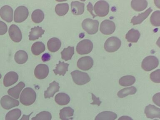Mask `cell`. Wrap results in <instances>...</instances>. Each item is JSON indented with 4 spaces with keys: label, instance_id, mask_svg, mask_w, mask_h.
I'll return each mask as SVG.
<instances>
[{
    "label": "cell",
    "instance_id": "cell-1",
    "mask_svg": "<svg viewBox=\"0 0 160 120\" xmlns=\"http://www.w3.org/2000/svg\"><path fill=\"white\" fill-rule=\"evenodd\" d=\"M36 93L31 88H26L21 92L20 97V102L24 106L32 104L36 101Z\"/></svg>",
    "mask_w": 160,
    "mask_h": 120
},
{
    "label": "cell",
    "instance_id": "cell-2",
    "mask_svg": "<svg viewBox=\"0 0 160 120\" xmlns=\"http://www.w3.org/2000/svg\"><path fill=\"white\" fill-rule=\"evenodd\" d=\"M99 22L97 20H93L92 19H85L82 21V28L88 34L93 35L97 33L98 30Z\"/></svg>",
    "mask_w": 160,
    "mask_h": 120
},
{
    "label": "cell",
    "instance_id": "cell-3",
    "mask_svg": "<svg viewBox=\"0 0 160 120\" xmlns=\"http://www.w3.org/2000/svg\"><path fill=\"white\" fill-rule=\"evenodd\" d=\"M72 80L76 84L83 85L91 81L89 76L86 72L76 70L71 72Z\"/></svg>",
    "mask_w": 160,
    "mask_h": 120
},
{
    "label": "cell",
    "instance_id": "cell-4",
    "mask_svg": "<svg viewBox=\"0 0 160 120\" xmlns=\"http://www.w3.org/2000/svg\"><path fill=\"white\" fill-rule=\"evenodd\" d=\"M110 6L108 2L104 1L96 2L94 6V10L96 16L100 17H105L109 12Z\"/></svg>",
    "mask_w": 160,
    "mask_h": 120
},
{
    "label": "cell",
    "instance_id": "cell-5",
    "mask_svg": "<svg viewBox=\"0 0 160 120\" xmlns=\"http://www.w3.org/2000/svg\"><path fill=\"white\" fill-rule=\"evenodd\" d=\"M158 64V59L156 56H150L144 59L141 64V67L144 71H150L157 68Z\"/></svg>",
    "mask_w": 160,
    "mask_h": 120
},
{
    "label": "cell",
    "instance_id": "cell-6",
    "mask_svg": "<svg viewBox=\"0 0 160 120\" xmlns=\"http://www.w3.org/2000/svg\"><path fill=\"white\" fill-rule=\"evenodd\" d=\"M121 40L116 37H111L106 40L104 44V48L107 52H116L121 47Z\"/></svg>",
    "mask_w": 160,
    "mask_h": 120
},
{
    "label": "cell",
    "instance_id": "cell-7",
    "mask_svg": "<svg viewBox=\"0 0 160 120\" xmlns=\"http://www.w3.org/2000/svg\"><path fill=\"white\" fill-rule=\"evenodd\" d=\"M93 48V44L88 39L82 40L76 46V51L79 54L84 55L90 53Z\"/></svg>",
    "mask_w": 160,
    "mask_h": 120
},
{
    "label": "cell",
    "instance_id": "cell-8",
    "mask_svg": "<svg viewBox=\"0 0 160 120\" xmlns=\"http://www.w3.org/2000/svg\"><path fill=\"white\" fill-rule=\"evenodd\" d=\"M28 10L24 6H20L15 11L14 15V21L17 23L23 22L28 17Z\"/></svg>",
    "mask_w": 160,
    "mask_h": 120
},
{
    "label": "cell",
    "instance_id": "cell-9",
    "mask_svg": "<svg viewBox=\"0 0 160 120\" xmlns=\"http://www.w3.org/2000/svg\"><path fill=\"white\" fill-rule=\"evenodd\" d=\"M115 30L116 25L114 22L110 20H104L100 26V31L104 35H111L114 32Z\"/></svg>",
    "mask_w": 160,
    "mask_h": 120
},
{
    "label": "cell",
    "instance_id": "cell-10",
    "mask_svg": "<svg viewBox=\"0 0 160 120\" xmlns=\"http://www.w3.org/2000/svg\"><path fill=\"white\" fill-rule=\"evenodd\" d=\"M19 102L10 96H6L2 97L1 100V104L2 108L6 110H9L19 105Z\"/></svg>",
    "mask_w": 160,
    "mask_h": 120
},
{
    "label": "cell",
    "instance_id": "cell-11",
    "mask_svg": "<svg viewBox=\"0 0 160 120\" xmlns=\"http://www.w3.org/2000/svg\"><path fill=\"white\" fill-rule=\"evenodd\" d=\"M93 65V60L90 56H84L79 59L77 66L82 71H88L91 69Z\"/></svg>",
    "mask_w": 160,
    "mask_h": 120
},
{
    "label": "cell",
    "instance_id": "cell-12",
    "mask_svg": "<svg viewBox=\"0 0 160 120\" xmlns=\"http://www.w3.org/2000/svg\"><path fill=\"white\" fill-rule=\"evenodd\" d=\"M49 72L48 66L43 64H40L36 66L35 69V77L38 79H43L48 76Z\"/></svg>",
    "mask_w": 160,
    "mask_h": 120
},
{
    "label": "cell",
    "instance_id": "cell-13",
    "mask_svg": "<svg viewBox=\"0 0 160 120\" xmlns=\"http://www.w3.org/2000/svg\"><path fill=\"white\" fill-rule=\"evenodd\" d=\"M9 35L11 39L16 42H20L22 38L21 31L16 25H11L9 28Z\"/></svg>",
    "mask_w": 160,
    "mask_h": 120
},
{
    "label": "cell",
    "instance_id": "cell-14",
    "mask_svg": "<svg viewBox=\"0 0 160 120\" xmlns=\"http://www.w3.org/2000/svg\"><path fill=\"white\" fill-rule=\"evenodd\" d=\"M0 16L6 22H11L13 19V10L10 6H2L0 9Z\"/></svg>",
    "mask_w": 160,
    "mask_h": 120
},
{
    "label": "cell",
    "instance_id": "cell-15",
    "mask_svg": "<svg viewBox=\"0 0 160 120\" xmlns=\"http://www.w3.org/2000/svg\"><path fill=\"white\" fill-rule=\"evenodd\" d=\"M145 113L148 118H160V109L152 105H149L146 106L145 109Z\"/></svg>",
    "mask_w": 160,
    "mask_h": 120
},
{
    "label": "cell",
    "instance_id": "cell-16",
    "mask_svg": "<svg viewBox=\"0 0 160 120\" xmlns=\"http://www.w3.org/2000/svg\"><path fill=\"white\" fill-rule=\"evenodd\" d=\"M18 79V74L13 71H11L5 75L3 81V84L5 87H9L16 83Z\"/></svg>",
    "mask_w": 160,
    "mask_h": 120
},
{
    "label": "cell",
    "instance_id": "cell-17",
    "mask_svg": "<svg viewBox=\"0 0 160 120\" xmlns=\"http://www.w3.org/2000/svg\"><path fill=\"white\" fill-rule=\"evenodd\" d=\"M60 86L58 82L54 81L49 84V87L48 88L47 90L45 91V98H50L53 97L56 92L59 91Z\"/></svg>",
    "mask_w": 160,
    "mask_h": 120
},
{
    "label": "cell",
    "instance_id": "cell-18",
    "mask_svg": "<svg viewBox=\"0 0 160 120\" xmlns=\"http://www.w3.org/2000/svg\"><path fill=\"white\" fill-rule=\"evenodd\" d=\"M84 3L78 1H72L71 3V12L76 16L82 15L84 11Z\"/></svg>",
    "mask_w": 160,
    "mask_h": 120
},
{
    "label": "cell",
    "instance_id": "cell-19",
    "mask_svg": "<svg viewBox=\"0 0 160 120\" xmlns=\"http://www.w3.org/2000/svg\"><path fill=\"white\" fill-rule=\"evenodd\" d=\"M25 87V84L23 82H20L14 87L9 89L8 93L13 98L18 99L19 98L21 91Z\"/></svg>",
    "mask_w": 160,
    "mask_h": 120
},
{
    "label": "cell",
    "instance_id": "cell-20",
    "mask_svg": "<svg viewBox=\"0 0 160 120\" xmlns=\"http://www.w3.org/2000/svg\"><path fill=\"white\" fill-rule=\"evenodd\" d=\"M152 11L151 8H149L144 12H142L138 16H134L131 19V22L133 25L140 24L148 17L150 13Z\"/></svg>",
    "mask_w": 160,
    "mask_h": 120
},
{
    "label": "cell",
    "instance_id": "cell-21",
    "mask_svg": "<svg viewBox=\"0 0 160 120\" xmlns=\"http://www.w3.org/2000/svg\"><path fill=\"white\" fill-rule=\"evenodd\" d=\"M61 46L60 40L56 38H52L47 42L48 48L50 52H54L58 51Z\"/></svg>",
    "mask_w": 160,
    "mask_h": 120
},
{
    "label": "cell",
    "instance_id": "cell-22",
    "mask_svg": "<svg viewBox=\"0 0 160 120\" xmlns=\"http://www.w3.org/2000/svg\"><path fill=\"white\" fill-rule=\"evenodd\" d=\"M44 32V30L42 29V28L38 26L34 27L31 29V31L29 35V39L30 41H35L38 39L39 38L42 37Z\"/></svg>",
    "mask_w": 160,
    "mask_h": 120
},
{
    "label": "cell",
    "instance_id": "cell-23",
    "mask_svg": "<svg viewBox=\"0 0 160 120\" xmlns=\"http://www.w3.org/2000/svg\"><path fill=\"white\" fill-rule=\"evenodd\" d=\"M117 115L111 111H103L99 113L95 118V120H115Z\"/></svg>",
    "mask_w": 160,
    "mask_h": 120
},
{
    "label": "cell",
    "instance_id": "cell-24",
    "mask_svg": "<svg viewBox=\"0 0 160 120\" xmlns=\"http://www.w3.org/2000/svg\"><path fill=\"white\" fill-rule=\"evenodd\" d=\"M141 34L138 30L132 28L126 35V39L129 42H137L139 39Z\"/></svg>",
    "mask_w": 160,
    "mask_h": 120
},
{
    "label": "cell",
    "instance_id": "cell-25",
    "mask_svg": "<svg viewBox=\"0 0 160 120\" xmlns=\"http://www.w3.org/2000/svg\"><path fill=\"white\" fill-rule=\"evenodd\" d=\"M70 98L67 94L64 92H60L55 96V101L60 106H64L69 103Z\"/></svg>",
    "mask_w": 160,
    "mask_h": 120
},
{
    "label": "cell",
    "instance_id": "cell-26",
    "mask_svg": "<svg viewBox=\"0 0 160 120\" xmlns=\"http://www.w3.org/2000/svg\"><path fill=\"white\" fill-rule=\"evenodd\" d=\"M74 110L70 107L63 108L60 110V118L61 120H69L73 116Z\"/></svg>",
    "mask_w": 160,
    "mask_h": 120
},
{
    "label": "cell",
    "instance_id": "cell-27",
    "mask_svg": "<svg viewBox=\"0 0 160 120\" xmlns=\"http://www.w3.org/2000/svg\"><path fill=\"white\" fill-rule=\"evenodd\" d=\"M131 7L135 11H141L145 10L148 6V2L145 0H133L131 1Z\"/></svg>",
    "mask_w": 160,
    "mask_h": 120
},
{
    "label": "cell",
    "instance_id": "cell-28",
    "mask_svg": "<svg viewBox=\"0 0 160 120\" xmlns=\"http://www.w3.org/2000/svg\"><path fill=\"white\" fill-rule=\"evenodd\" d=\"M69 64L65 62L59 61V63L56 65V69L53 70L56 75L64 76L66 72L68 71V67Z\"/></svg>",
    "mask_w": 160,
    "mask_h": 120
},
{
    "label": "cell",
    "instance_id": "cell-29",
    "mask_svg": "<svg viewBox=\"0 0 160 120\" xmlns=\"http://www.w3.org/2000/svg\"><path fill=\"white\" fill-rule=\"evenodd\" d=\"M46 49L45 45L42 42L38 41L32 44L31 47L32 53L35 56H38Z\"/></svg>",
    "mask_w": 160,
    "mask_h": 120
},
{
    "label": "cell",
    "instance_id": "cell-30",
    "mask_svg": "<svg viewBox=\"0 0 160 120\" xmlns=\"http://www.w3.org/2000/svg\"><path fill=\"white\" fill-rule=\"evenodd\" d=\"M28 55L26 51L20 50L18 51L15 55V60L17 63L22 64L27 61Z\"/></svg>",
    "mask_w": 160,
    "mask_h": 120
},
{
    "label": "cell",
    "instance_id": "cell-31",
    "mask_svg": "<svg viewBox=\"0 0 160 120\" xmlns=\"http://www.w3.org/2000/svg\"><path fill=\"white\" fill-rule=\"evenodd\" d=\"M135 82L136 78L134 76L128 75L121 77L119 81V83L121 86H128L133 84Z\"/></svg>",
    "mask_w": 160,
    "mask_h": 120
},
{
    "label": "cell",
    "instance_id": "cell-32",
    "mask_svg": "<svg viewBox=\"0 0 160 120\" xmlns=\"http://www.w3.org/2000/svg\"><path fill=\"white\" fill-rule=\"evenodd\" d=\"M74 54V47L68 46L67 48H65L61 51V58L65 61L71 60L72 56Z\"/></svg>",
    "mask_w": 160,
    "mask_h": 120
},
{
    "label": "cell",
    "instance_id": "cell-33",
    "mask_svg": "<svg viewBox=\"0 0 160 120\" xmlns=\"http://www.w3.org/2000/svg\"><path fill=\"white\" fill-rule=\"evenodd\" d=\"M137 92V89L134 86L122 89L118 92V97L122 98L128 96L129 95L135 94Z\"/></svg>",
    "mask_w": 160,
    "mask_h": 120
},
{
    "label": "cell",
    "instance_id": "cell-34",
    "mask_svg": "<svg viewBox=\"0 0 160 120\" xmlns=\"http://www.w3.org/2000/svg\"><path fill=\"white\" fill-rule=\"evenodd\" d=\"M44 18V14L42 10L36 9L32 12L31 18L32 21L36 23H39L43 21Z\"/></svg>",
    "mask_w": 160,
    "mask_h": 120
},
{
    "label": "cell",
    "instance_id": "cell-35",
    "mask_svg": "<svg viewBox=\"0 0 160 120\" xmlns=\"http://www.w3.org/2000/svg\"><path fill=\"white\" fill-rule=\"evenodd\" d=\"M69 5L67 3L58 4L55 8V11L58 16H64L68 12Z\"/></svg>",
    "mask_w": 160,
    "mask_h": 120
},
{
    "label": "cell",
    "instance_id": "cell-36",
    "mask_svg": "<svg viewBox=\"0 0 160 120\" xmlns=\"http://www.w3.org/2000/svg\"><path fill=\"white\" fill-rule=\"evenodd\" d=\"M21 111L18 108H16L9 111L6 116V120H18L21 117Z\"/></svg>",
    "mask_w": 160,
    "mask_h": 120
},
{
    "label": "cell",
    "instance_id": "cell-37",
    "mask_svg": "<svg viewBox=\"0 0 160 120\" xmlns=\"http://www.w3.org/2000/svg\"><path fill=\"white\" fill-rule=\"evenodd\" d=\"M52 115L48 111H43L39 112L34 117L31 118L32 120H51Z\"/></svg>",
    "mask_w": 160,
    "mask_h": 120
},
{
    "label": "cell",
    "instance_id": "cell-38",
    "mask_svg": "<svg viewBox=\"0 0 160 120\" xmlns=\"http://www.w3.org/2000/svg\"><path fill=\"white\" fill-rule=\"evenodd\" d=\"M150 21L152 26H160V11H155L152 13L150 18Z\"/></svg>",
    "mask_w": 160,
    "mask_h": 120
},
{
    "label": "cell",
    "instance_id": "cell-39",
    "mask_svg": "<svg viewBox=\"0 0 160 120\" xmlns=\"http://www.w3.org/2000/svg\"><path fill=\"white\" fill-rule=\"evenodd\" d=\"M150 78L152 82L156 83L160 82V70L158 69L151 72L150 75Z\"/></svg>",
    "mask_w": 160,
    "mask_h": 120
},
{
    "label": "cell",
    "instance_id": "cell-40",
    "mask_svg": "<svg viewBox=\"0 0 160 120\" xmlns=\"http://www.w3.org/2000/svg\"><path fill=\"white\" fill-rule=\"evenodd\" d=\"M8 31L7 25L4 22L0 21V35H3Z\"/></svg>",
    "mask_w": 160,
    "mask_h": 120
},
{
    "label": "cell",
    "instance_id": "cell-41",
    "mask_svg": "<svg viewBox=\"0 0 160 120\" xmlns=\"http://www.w3.org/2000/svg\"><path fill=\"white\" fill-rule=\"evenodd\" d=\"M160 92L156 94L152 97V101L157 106H160Z\"/></svg>",
    "mask_w": 160,
    "mask_h": 120
},
{
    "label": "cell",
    "instance_id": "cell-42",
    "mask_svg": "<svg viewBox=\"0 0 160 120\" xmlns=\"http://www.w3.org/2000/svg\"><path fill=\"white\" fill-rule=\"evenodd\" d=\"M92 95V98L93 102L91 103V104L97 105L99 106L101 103V101H100V99L99 98H97L93 93H91Z\"/></svg>",
    "mask_w": 160,
    "mask_h": 120
},
{
    "label": "cell",
    "instance_id": "cell-43",
    "mask_svg": "<svg viewBox=\"0 0 160 120\" xmlns=\"http://www.w3.org/2000/svg\"><path fill=\"white\" fill-rule=\"evenodd\" d=\"M41 59L43 62L49 61L51 59V55L49 53H45L42 55Z\"/></svg>",
    "mask_w": 160,
    "mask_h": 120
},
{
    "label": "cell",
    "instance_id": "cell-44",
    "mask_svg": "<svg viewBox=\"0 0 160 120\" xmlns=\"http://www.w3.org/2000/svg\"><path fill=\"white\" fill-rule=\"evenodd\" d=\"M87 8L88 10V11L90 12V13L92 15L93 18H94L96 17V16H95V15L93 14V13H92V10H93V8H92V4H91V2H89V4L87 6Z\"/></svg>",
    "mask_w": 160,
    "mask_h": 120
},
{
    "label": "cell",
    "instance_id": "cell-45",
    "mask_svg": "<svg viewBox=\"0 0 160 120\" xmlns=\"http://www.w3.org/2000/svg\"><path fill=\"white\" fill-rule=\"evenodd\" d=\"M32 113V112H31L30 114L28 115H23L22 116V118H21L20 120H29L30 116H31Z\"/></svg>",
    "mask_w": 160,
    "mask_h": 120
},
{
    "label": "cell",
    "instance_id": "cell-46",
    "mask_svg": "<svg viewBox=\"0 0 160 120\" xmlns=\"http://www.w3.org/2000/svg\"><path fill=\"white\" fill-rule=\"evenodd\" d=\"M118 120H133L132 118L128 116H122L119 118Z\"/></svg>",
    "mask_w": 160,
    "mask_h": 120
},
{
    "label": "cell",
    "instance_id": "cell-47",
    "mask_svg": "<svg viewBox=\"0 0 160 120\" xmlns=\"http://www.w3.org/2000/svg\"><path fill=\"white\" fill-rule=\"evenodd\" d=\"M1 77H2V75H1V74L0 73V79H1Z\"/></svg>",
    "mask_w": 160,
    "mask_h": 120
}]
</instances>
